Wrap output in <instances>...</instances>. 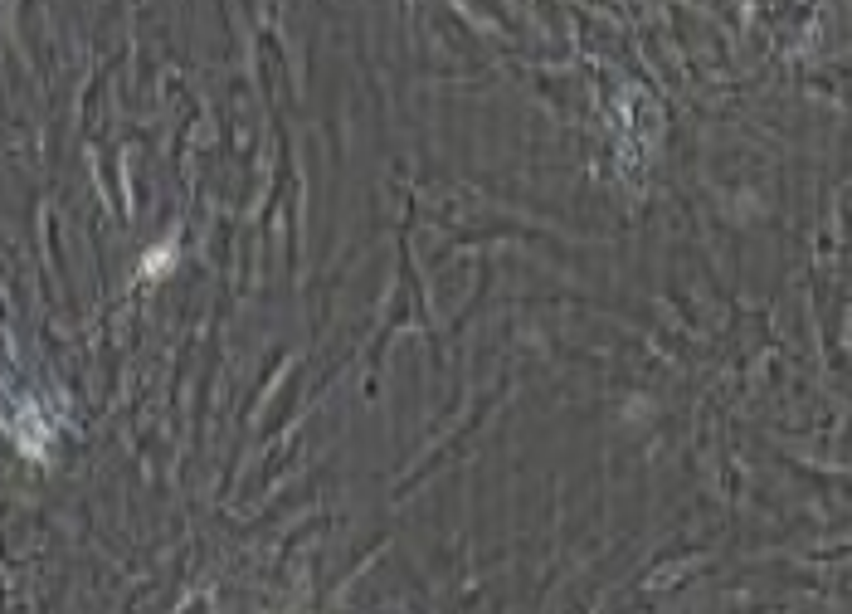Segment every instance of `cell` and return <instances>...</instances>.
<instances>
[{"mask_svg": "<svg viewBox=\"0 0 852 614\" xmlns=\"http://www.w3.org/2000/svg\"><path fill=\"white\" fill-rule=\"evenodd\" d=\"M166 264H171V249H161V254H147V264H142V269H147V273H161Z\"/></svg>", "mask_w": 852, "mask_h": 614, "instance_id": "6da1fadb", "label": "cell"}]
</instances>
